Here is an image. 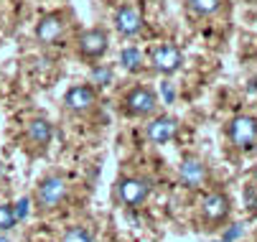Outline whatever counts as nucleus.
Here are the masks:
<instances>
[{"label": "nucleus", "instance_id": "obj_1", "mask_svg": "<svg viewBox=\"0 0 257 242\" xmlns=\"http://www.w3.org/2000/svg\"><path fill=\"white\" fill-rule=\"evenodd\" d=\"M227 138L237 151H252L257 146V117L252 115H234L227 125Z\"/></svg>", "mask_w": 257, "mask_h": 242}, {"label": "nucleus", "instance_id": "obj_2", "mask_svg": "<svg viewBox=\"0 0 257 242\" xmlns=\"http://www.w3.org/2000/svg\"><path fill=\"white\" fill-rule=\"evenodd\" d=\"M122 107L130 117H151L158 110V94L151 87H133L122 99Z\"/></svg>", "mask_w": 257, "mask_h": 242}, {"label": "nucleus", "instance_id": "obj_3", "mask_svg": "<svg viewBox=\"0 0 257 242\" xmlns=\"http://www.w3.org/2000/svg\"><path fill=\"white\" fill-rule=\"evenodd\" d=\"M66 194H69L66 181L61 176L51 174V176L41 179L39 186H36V204H39L44 212H51V209H56V206H61L66 201Z\"/></svg>", "mask_w": 257, "mask_h": 242}, {"label": "nucleus", "instance_id": "obj_4", "mask_svg": "<svg viewBox=\"0 0 257 242\" xmlns=\"http://www.w3.org/2000/svg\"><path fill=\"white\" fill-rule=\"evenodd\" d=\"M148 61L153 66V72H158L163 77H171L183 66V54L176 44H158V46L151 49Z\"/></svg>", "mask_w": 257, "mask_h": 242}, {"label": "nucleus", "instance_id": "obj_5", "mask_svg": "<svg viewBox=\"0 0 257 242\" xmlns=\"http://www.w3.org/2000/svg\"><path fill=\"white\" fill-rule=\"evenodd\" d=\"M107 49H109V36L104 28H87L77 41V51L87 61H99L107 54Z\"/></svg>", "mask_w": 257, "mask_h": 242}, {"label": "nucleus", "instance_id": "obj_6", "mask_svg": "<svg viewBox=\"0 0 257 242\" xmlns=\"http://www.w3.org/2000/svg\"><path fill=\"white\" fill-rule=\"evenodd\" d=\"M148 196H151V181L148 179L125 176V179L117 181V199H120V204L130 206V209L145 204V199H148Z\"/></svg>", "mask_w": 257, "mask_h": 242}, {"label": "nucleus", "instance_id": "obj_7", "mask_svg": "<svg viewBox=\"0 0 257 242\" xmlns=\"http://www.w3.org/2000/svg\"><path fill=\"white\" fill-rule=\"evenodd\" d=\"M66 31V13L61 11H51L46 16L39 18V23H36V39H39L44 46H54Z\"/></svg>", "mask_w": 257, "mask_h": 242}, {"label": "nucleus", "instance_id": "obj_8", "mask_svg": "<svg viewBox=\"0 0 257 242\" xmlns=\"http://www.w3.org/2000/svg\"><path fill=\"white\" fill-rule=\"evenodd\" d=\"M229 214H232V201H229L227 194L211 191V194H206L201 199V217H204V222L222 224V222L229 219Z\"/></svg>", "mask_w": 257, "mask_h": 242}, {"label": "nucleus", "instance_id": "obj_9", "mask_svg": "<svg viewBox=\"0 0 257 242\" xmlns=\"http://www.w3.org/2000/svg\"><path fill=\"white\" fill-rule=\"evenodd\" d=\"M64 105L71 112L84 115V112L94 110V105H97V89L92 84H74V87H69L66 94H64Z\"/></svg>", "mask_w": 257, "mask_h": 242}, {"label": "nucleus", "instance_id": "obj_10", "mask_svg": "<svg viewBox=\"0 0 257 242\" xmlns=\"http://www.w3.org/2000/svg\"><path fill=\"white\" fill-rule=\"evenodd\" d=\"M209 179V168L201 158L196 156H186L178 166V181L186 189H201Z\"/></svg>", "mask_w": 257, "mask_h": 242}, {"label": "nucleus", "instance_id": "obj_11", "mask_svg": "<svg viewBox=\"0 0 257 242\" xmlns=\"http://www.w3.org/2000/svg\"><path fill=\"white\" fill-rule=\"evenodd\" d=\"M145 135L153 146H166L178 135V120L173 115H156L145 125Z\"/></svg>", "mask_w": 257, "mask_h": 242}, {"label": "nucleus", "instance_id": "obj_12", "mask_svg": "<svg viewBox=\"0 0 257 242\" xmlns=\"http://www.w3.org/2000/svg\"><path fill=\"white\" fill-rule=\"evenodd\" d=\"M115 28H117L120 36H125V39L138 36V33L143 31V11L138 6H133V3L120 6L117 13H115Z\"/></svg>", "mask_w": 257, "mask_h": 242}, {"label": "nucleus", "instance_id": "obj_13", "mask_svg": "<svg viewBox=\"0 0 257 242\" xmlns=\"http://www.w3.org/2000/svg\"><path fill=\"white\" fill-rule=\"evenodd\" d=\"M51 138H54V128H51V123L46 117H36L26 125V141L36 148L44 151L51 143Z\"/></svg>", "mask_w": 257, "mask_h": 242}, {"label": "nucleus", "instance_id": "obj_14", "mask_svg": "<svg viewBox=\"0 0 257 242\" xmlns=\"http://www.w3.org/2000/svg\"><path fill=\"white\" fill-rule=\"evenodd\" d=\"M222 6H224V0H186V8H189L196 18H209V16H214Z\"/></svg>", "mask_w": 257, "mask_h": 242}, {"label": "nucleus", "instance_id": "obj_15", "mask_svg": "<svg viewBox=\"0 0 257 242\" xmlns=\"http://www.w3.org/2000/svg\"><path fill=\"white\" fill-rule=\"evenodd\" d=\"M120 66L125 72H140L143 69V54L138 46H125L120 51Z\"/></svg>", "mask_w": 257, "mask_h": 242}, {"label": "nucleus", "instance_id": "obj_16", "mask_svg": "<svg viewBox=\"0 0 257 242\" xmlns=\"http://www.w3.org/2000/svg\"><path fill=\"white\" fill-rule=\"evenodd\" d=\"M109 82H112V69L104 66V64H97L92 69V84L94 87H107Z\"/></svg>", "mask_w": 257, "mask_h": 242}, {"label": "nucleus", "instance_id": "obj_17", "mask_svg": "<svg viewBox=\"0 0 257 242\" xmlns=\"http://www.w3.org/2000/svg\"><path fill=\"white\" fill-rule=\"evenodd\" d=\"M61 242H94V239H92V232L87 227H69L64 232Z\"/></svg>", "mask_w": 257, "mask_h": 242}, {"label": "nucleus", "instance_id": "obj_18", "mask_svg": "<svg viewBox=\"0 0 257 242\" xmlns=\"http://www.w3.org/2000/svg\"><path fill=\"white\" fill-rule=\"evenodd\" d=\"M16 227V214L11 204H0V232H8Z\"/></svg>", "mask_w": 257, "mask_h": 242}, {"label": "nucleus", "instance_id": "obj_19", "mask_svg": "<svg viewBox=\"0 0 257 242\" xmlns=\"http://www.w3.org/2000/svg\"><path fill=\"white\" fill-rule=\"evenodd\" d=\"M28 209H31V199L28 196H23L16 206H13V214H16V222H23L26 217H28Z\"/></svg>", "mask_w": 257, "mask_h": 242}, {"label": "nucleus", "instance_id": "obj_20", "mask_svg": "<svg viewBox=\"0 0 257 242\" xmlns=\"http://www.w3.org/2000/svg\"><path fill=\"white\" fill-rule=\"evenodd\" d=\"M0 242H8V239H6V237H0Z\"/></svg>", "mask_w": 257, "mask_h": 242}, {"label": "nucleus", "instance_id": "obj_21", "mask_svg": "<svg viewBox=\"0 0 257 242\" xmlns=\"http://www.w3.org/2000/svg\"><path fill=\"white\" fill-rule=\"evenodd\" d=\"M247 3H254V0H247Z\"/></svg>", "mask_w": 257, "mask_h": 242}]
</instances>
